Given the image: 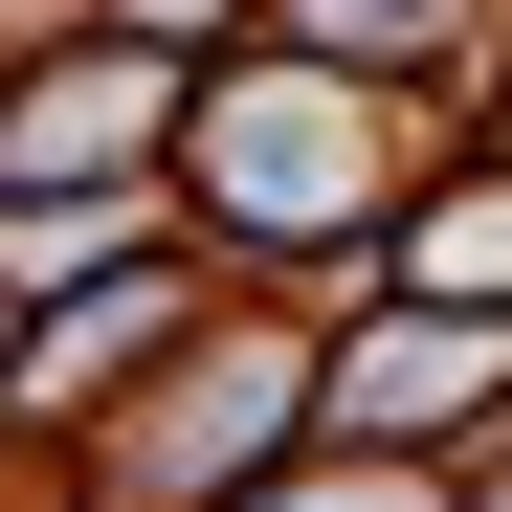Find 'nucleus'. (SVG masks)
Instances as JSON below:
<instances>
[{
  "label": "nucleus",
  "instance_id": "1",
  "mask_svg": "<svg viewBox=\"0 0 512 512\" xmlns=\"http://www.w3.org/2000/svg\"><path fill=\"white\" fill-rule=\"evenodd\" d=\"M357 179H379V112L357 90H245L223 112V201L245 223H312V201H357Z\"/></svg>",
  "mask_w": 512,
  "mask_h": 512
}]
</instances>
